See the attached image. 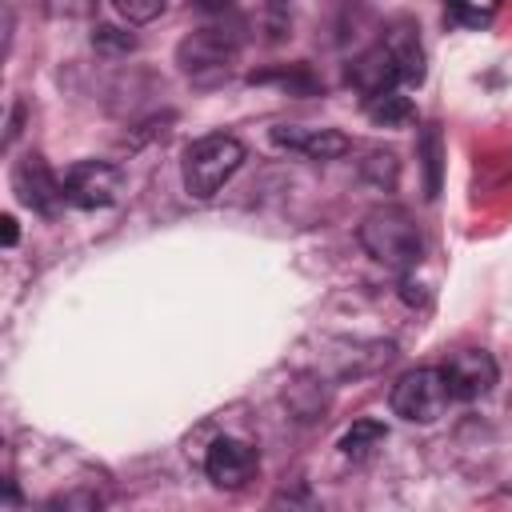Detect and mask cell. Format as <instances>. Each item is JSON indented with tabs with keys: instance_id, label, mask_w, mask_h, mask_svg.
Wrapping results in <instances>:
<instances>
[{
	"instance_id": "cell-1",
	"label": "cell",
	"mask_w": 512,
	"mask_h": 512,
	"mask_svg": "<svg viewBox=\"0 0 512 512\" xmlns=\"http://www.w3.org/2000/svg\"><path fill=\"white\" fill-rule=\"evenodd\" d=\"M356 236H360V244H364V252H368L372 260H380L384 268H396V272L416 268L420 256H424V232H420V224L412 220V212L400 208V204H380V208H372V212L360 220Z\"/></svg>"
},
{
	"instance_id": "cell-2",
	"label": "cell",
	"mask_w": 512,
	"mask_h": 512,
	"mask_svg": "<svg viewBox=\"0 0 512 512\" xmlns=\"http://www.w3.org/2000/svg\"><path fill=\"white\" fill-rule=\"evenodd\" d=\"M244 164V144L236 136H224V132H212V136H200L184 148V160H180V176H184V192L192 200H212Z\"/></svg>"
},
{
	"instance_id": "cell-3",
	"label": "cell",
	"mask_w": 512,
	"mask_h": 512,
	"mask_svg": "<svg viewBox=\"0 0 512 512\" xmlns=\"http://www.w3.org/2000/svg\"><path fill=\"white\" fill-rule=\"evenodd\" d=\"M448 400H452V392H448V380H444L440 368H416V372L400 376L392 384V396H388L392 412L400 420H408V424H432V420H440L444 408H448Z\"/></svg>"
},
{
	"instance_id": "cell-4",
	"label": "cell",
	"mask_w": 512,
	"mask_h": 512,
	"mask_svg": "<svg viewBox=\"0 0 512 512\" xmlns=\"http://www.w3.org/2000/svg\"><path fill=\"white\" fill-rule=\"evenodd\" d=\"M240 44H244L240 24H208V28L188 32V36L176 44V64H180L188 76L224 72V68L240 56Z\"/></svg>"
},
{
	"instance_id": "cell-5",
	"label": "cell",
	"mask_w": 512,
	"mask_h": 512,
	"mask_svg": "<svg viewBox=\"0 0 512 512\" xmlns=\"http://www.w3.org/2000/svg\"><path fill=\"white\" fill-rule=\"evenodd\" d=\"M60 180H64V200L80 212H96V208L116 204V196L124 188L120 168L108 160H76Z\"/></svg>"
},
{
	"instance_id": "cell-6",
	"label": "cell",
	"mask_w": 512,
	"mask_h": 512,
	"mask_svg": "<svg viewBox=\"0 0 512 512\" xmlns=\"http://www.w3.org/2000/svg\"><path fill=\"white\" fill-rule=\"evenodd\" d=\"M12 192L24 208H32L36 216H56L64 200V180L52 176V168L40 160V156H20L16 168H12Z\"/></svg>"
},
{
	"instance_id": "cell-7",
	"label": "cell",
	"mask_w": 512,
	"mask_h": 512,
	"mask_svg": "<svg viewBox=\"0 0 512 512\" xmlns=\"http://www.w3.org/2000/svg\"><path fill=\"white\" fill-rule=\"evenodd\" d=\"M260 468V452L248 444V440H236V436H220L212 440L208 456H204V472L216 488H244Z\"/></svg>"
},
{
	"instance_id": "cell-8",
	"label": "cell",
	"mask_w": 512,
	"mask_h": 512,
	"mask_svg": "<svg viewBox=\"0 0 512 512\" xmlns=\"http://www.w3.org/2000/svg\"><path fill=\"white\" fill-rule=\"evenodd\" d=\"M440 372H444V380H448L452 400H476V396L492 392V384H496V376H500V372H496V360H492L488 352H480V348L452 352Z\"/></svg>"
},
{
	"instance_id": "cell-9",
	"label": "cell",
	"mask_w": 512,
	"mask_h": 512,
	"mask_svg": "<svg viewBox=\"0 0 512 512\" xmlns=\"http://www.w3.org/2000/svg\"><path fill=\"white\" fill-rule=\"evenodd\" d=\"M272 144L284 148V152H296V156H308V160H336L348 152V136L336 132V128H300V124H276L272 132Z\"/></svg>"
},
{
	"instance_id": "cell-10",
	"label": "cell",
	"mask_w": 512,
	"mask_h": 512,
	"mask_svg": "<svg viewBox=\"0 0 512 512\" xmlns=\"http://www.w3.org/2000/svg\"><path fill=\"white\" fill-rule=\"evenodd\" d=\"M384 44L396 52L400 68H404V80L408 84H420L424 80V44H420V28L412 20H392L384 28Z\"/></svg>"
},
{
	"instance_id": "cell-11",
	"label": "cell",
	"mask_w": 512,
	"mask_h": 512,
	"mask_svg": "<svg viewBox=\"0 0 512 512\" xmlns=\"http://www.w3.org/2000/svg\"><path fill=\"white\" fill-rule=\"evenodd\" d=\"M364 116L380 128H400L412 120V100L404 96V88H380L364 96Z\"/></svg>"
},
{
	"instance_id": "cell-12",
	"label": "cell",
	"mask_w": 512,
	"mask_h": 512,
	"mask_svg": "<svg viewBox=\"0 0 512 512\" xmlns=\"http://www.w3.org/2000/svg\"><path fill=\"white\" fill-rule=\"evenodd\" d=\"M420 160H424V196H440V168H444V136L436 124H424L420 132Z\"/></svg>"
},
{
	"instance_id": "cell-13",
	"label": "cell",
	"mask_w": 512,
	"mask_h": 512,
	"mask_svg": "<svg viewBox=\"0 0 512 512\" xmlns=\"http://www.w3.org/2000/svg\"><path fill=\"white\" fill-rule=\"evenodd\" d=\"M388 440V432H384V424L380 420H356L344 436H340V452L344 456H352V460H364L372 448H380Z\"/></svg>"
},
{
	"instance_id": "cell-14",
	"label": "cell",
	"mask_w": 512,
	"mask_h": 512,
	"mask_svg": "<svg viewBox=\"0 0 512 512\" xmlns=\"http://www.w3.org/2000/svg\"><path fill=\"white\" fill-rule=\"evenodd\" d=\"M448 8L460 24H488L496 16L500 0H448Z\"/></svg>"
},
{
	"instance_id": "cell-15",
	"label": "cell",
	"mask_w": 512,
	"mask_h": 512,
	"mask_svg": "<svg viewBox=\"0 0 512 512\" xmlns=\"http://www.w3.org/2000/svg\"><path fill=\"white\" fill-rule=\"evenodd\" d=\"M116 4V12L124 16V20H132V24H148V20H156L160 12H164V0H112Z\"/></svg>"
},
{
	"instance_id": "cell-16",
	"label": "cell",
	"mask_w": 512,
	"mask_h": 512,
	"mask_svg": "<svg viewBox=\"0 0 512 512\" xmlns=\"http://www.w3.org/2000/svg\"><path fill=\"white\" fill-rule=\"evenodd\" d=\"M92 40H96L100 48H132V44H136V40H132V36H124L120 28H96V36H92Z\"/></svg>"
},
{
	"instance_id": "cell-17",
	"label": "cell",
	"mask_w": 512,
	"mask_h": 512,
	"mask_svg": "<svg viewBox=\"0 0 512 512\" xmlns=\"http://www.w3.org/2000/svg\"><path fill=\"white\" fill-rule=\"evenodd\" d=\"M20 116H24V108L16 104V108H12V120H8V132H4V144H8V148H12L16 136H20Z\"/></svg>"
},
{
	"instance_id": "cell-18",
	"label": "cell",
	"mask_w": 512,
	"mask_h": 512,
	"mask_svg": "<svg viewBox=\"0 0 512 512\" xmlns=\"http://www.w3.org/2000/svg\"><path fill=\"white\" fill-rule=\"evenodd\" d=\"M0 232H4V248H12V244L20 240V232H16V216H4V220H0Z\"/></svg>"
},
{
	"instance_id": "cell-19",
	"label": "cell",
	"mask_w": 512,
	"mask_h": 512,
	"mask_svg": "<svg viewBox=\"0 0 512 512\" xmlns=\"http://www.w3.org/2000/svg\"><path fill=\"white\" fill-rule=\"evenodd\" d=\"M196 8L200 12H224V8H232V0H196Z\"/></svg>"
}]
</instances>
